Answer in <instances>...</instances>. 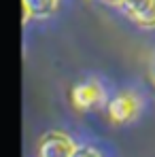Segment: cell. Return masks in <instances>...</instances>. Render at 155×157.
<instances>
[{
	"instance_id": "6",
	"label": "cell",
	"mask_w": 155,
	"mask_h": 157,
	"mask_svg": "<svg viewBox=\"0 0 155 157\" xmlns=\"http://www.w3.org/2000/svg\"><path fill=\"white\" fill-rule=\"evenodd\" d=\"M138 26H142V28H155V2H153V6L145 13V15H140L138 19H134Z\"/></svg>"
},
{
	"instance_id": "1",
	"label": "cell",
	"mask_w": 155,
	"mask_h": 157,
	"mask_svg": "<svg viewBox=\"0 0 155 157\" xmlns=\"http://www.w3.org/2000/svg\"><path fill=\"white\" fill-rule=\"evenodd\" d=\"M75 149L77 147L68 136L60 132H51L43 136V140L38 142V157H72Z\"/></svg>"
},
{
	"instance_id": "7",
	"label": "cell",
	"mask_w": 155,
	"mask_h": 157,
	"mask_svg": "<svg viewBox=\"0 0 155 157\" xmlns=\"http://www.w3.org/2000/svg\"><path fill=\"white\" fill-rule=\"evenodd\" d=\"M72 157H100L94 149H89V147H77L75 149V153H72Z\"/></svg>"
},
{
	"instance_id": "5",
	"label": "cell",
	"mask_w": 155,
	"mask_h": 157,
	"mask_svg": "<svg viewBox=\"0 0 155 157\" xmlns=\"http://www.w3.org/2000/svg\"><path fill=\"white\" fill-rule=\"evenodd\" d=\"M155 0H123V11L128 13L132 19H138L140 15H145L151 6H153Z\"/></svg>"
},
{
	"instance_id": "4",
	"label": "cell",
	"mask_w": 155,
	"mask_h": 157,
	"mask_svg": "<svg viewBox=\"0 0 155 157\" xmlns=\"http://www.w3.org/2000/svg\"><path fill=\"white\" fill-rule=\"evenodd\" d=\"M21 6H26L28 13L34 17H47L57 6V0H21Z\"/></svg>"
},
{
	"instance_id": "8",
	"label": "cell",
	"mask_w": 155,
	"mask_h": 157,
	"mask_svg": "<svg viewBox=\"0 0 155 157\" xmlns=\"http://www.w3.org/2000/svg\"><path fill=\"white\" fill-rule=\"evenodd\" d=\"M104 2H106V4H115V6H117V4H123V0H104Z\"/></svg>"
},
{
	"instance_id": "3",
	"label": "cell",
	"mask_w": 155,
	"mask_h": 157,
	"mask_svg": "<svg viewBox=\"0 0 155 157\" xmlns=\"http://www.w3.org/2000/svg\"><path fill=\"white\" fill-rule=\"evenodd\" d=\"M136 113H138V100L132 94H121L108 104V117L113 123H126L136 117Z\"/></svg>"
},
{
	"instance_id": "2",
	"label": "cell",
	"mask_w": 155,
	"mask_h": 157,
	"mask_svg": "<svg viewBox=\"0 0 155 157\" xmlns=\"http://www.w3.org/2000/svg\"><path fill=\"white\" fill-rule=\"evenodd\" d=\"M104 100V91L102 87L94 81L89 83H81L72 89V104L77 106L79 110H89L94 106H98Z\"/></svg>"
}]
</instances>
